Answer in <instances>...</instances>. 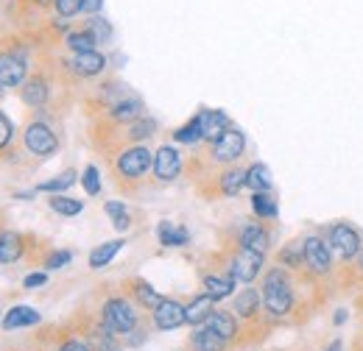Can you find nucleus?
<instances>
[{
    "instance_id": "1",
    "label": "nucleus",
    "mask_w": 363,
    "mask_h": 351,
    "mask_svg": "<svg viewBox=\"0 0 363 351\" xmlns=\"http://www.w3.org/2000/svg\"><path fill=\"white\" fill-rule=\"evenodd\" d=\"M263 304H266V309L272 315H285L294 307L291 282H288V276L279 267H274L272 273L266 276V282H263Z\"/></svg>"
},
{
    "instance_id": "2",
    "label": "nucleus",
    "mask_w": 363,
    "mask_h": 351,
    "mask_svg": "<svg viewBox=\"0 0 363 351\" xmlns=\"http://www.w3.org/2000/svg\"><path fill=\"white\" fill-rule=\"evenodd\" d=\"M104 321H106V326H109L112 332L126 335V332L135 329L137 312L126 299H109V301L104 304Z\"/></svg>"
},
{
    "instance_id": "3",
    "label": "nucleus",
    "mask_w": 363,
    "mask_h": 351,
    "mask_svg": "<svg viewBox=\"0 0 363 351\" xmlns=\"http://www.w3.org/2000/svg\"><path fill=\"white\" fill-rule=\"evenodd\" d=\"M26 73H28V62H26V53L23 50H6L0 53V87H17L26 81Z\"/></svg>"
},
{
    "instance_id": "4",
    "label": "nucleus",
    "mask_w": 363,
    "mask_h": 351,
    "mask_svg": "<svg viewBox=\"0 0 363 351\" xmlns=\"http://www.w3.org/2000/svg\"><path fill=\"white\" fill-rule=\"evenodd\" d=\"M330 246L344 257V260H352V257H358V251H361V234L350 226V223H335L333 226V231H330Z\"/></svg>"
},
{
    "instance_id": "5",
    "label": "nucleus",
    "mask_w": 363,
    "mask_h": 351,
    "mask_svg": "<svg viewBox=\"0 0 363 351\" xmlns=\"http://www.w3.org/2000/svg\"><path fill=\"white\" fill-rule=\"evenodd\" d=\"M151 165H154V156H151V151L143 148V145L129 148V151L121 154V159H118V171H121V176H126V178H140Z\"/></svg>"
},
{
    "instance_id": "6",
    "label": "nucleus",
    "mask_w": 363,
    "mask_h": 351,
    "mask_svg": "<svg viewBox=\"0 0 363 351\" xmlns=\"http://www.w3.org/2000/svg\"><path fill=\"white\" fill-rule=\"evenodd\" d=\"M26 148L31 154H37V156H48V154H53L59 148V139L45 123H31L26 129Z\"/></svg>"
},
{
    "instance_id": "7",
    "label": "nucleus",
    "mask_w": 363,
    "mask_h": 351,
    "mask_svg": "<svg viewBox=\"0 0 363 351\" xmlns=\"http://www.w3.org/2000/svg\"><path fill=\"white\" fill-rule=\"evenodd\" d=\"M246 148V137L238 129H229L221 139L213 142V159L216 162H235Z\"/></svg>"
},
{
    "instance_id": "8",
    "label": "nucleus",
    "mask_w": 363,
    "mask_h": 351,
    "mask_svg": "<svg viewBox=\"0 0 363 351\" xmlns=\"http://www.w3.org/2000/svg\"><path fill=\"white\" fill-rule=\"evenodd\" d=\"M260 267H263V254L243 248V251L232 260V270H229V273L235 276V282H255L257 273H260Z\"/></svg>"
},
{
    "instance_id": "9",
    "label": "nucleus",
    "mask_w": 363,
    "mask_h": 351,
    "mask_svg": "<svg viewBox=\"0 0 363 351\" xmlns=\"http://www.w3.org/2000/svg\"><path fill=\"white\" fill-rule=\"evenodd\" d=\"M182 171V156L177 148L171 145H162L157 154H154V173L160 181H174Z\"/></svg>"
},
{
    "instance_id": "10",
    "label": "nucleus",
    "mask_w": 363,
    "mask_h": 351,
    "mask_svg": "<svg viewBox=\"0 0 363 351\" xmlns=\"http://www.w3.org/2000/svg\"><path fill=\"white\" fill-rule=\"evenodd\" d=\"M154 323L157 329L162 332H171V329H179L182 323H187V315H184V307L174 299H162V304L154 309Z\"/></svg>"
},
{
    "instance_id": "11",
    "label": "nucleus",
    "mask_w": 363,
    "mask_h": 351,
    "mask_svg": "<svg viewBox=\"0 0 363 351\" xmlns=\"http://www.w3.org/2000/svg\"><path fill=\"white\" fill-rule=\"evenodd\" d=\"M305 248V263L313 273H327L330 270V246L321 237H308L302 243Z\"/></svg>"
},
{
    "instance_id": "12",
    "label": "nucleus",
    "mask_w": 363,
    "mask_h": 351,
    "mask_svg": "<svg viewBox=\"0 0 363 351\" xmlns=\"http://www.w3.org/2000/svg\"><path fill=\"white\" fill-rule=\"evenodd\" d=\"M199 120H201V134H204V139H210V142L221 139V137L229 132V117L224 112H218V109H204V112H199Z\"/></svg>"
},
{
    "instance_id": "13",
    "label": "nucleus",
    "mask_w": 363,
    "mask_h": 351,
    "mask_svg": "<svg viewBox=\"0 0 363 351\" xmlns=\"http://www.w3.org/2000/svg\"><path fill=\"white\" fill-rule=\"evenodd\" d=\"M70 67H73V73H76V76L90 79V76H98V73L106 67V56H104V53H98V50L76 53V56H73V62H70Z\"/></svg>"
},
{
    "instance_id": "14",
    "label": "nucleus",
    "mask_w": 363,
    "mask_h": 351,
    "mask_svg": "<svg viewBox=\"0 0 363 351\" xmlns=\"http://www.w3.org/2000/svg\"><path fill=\"white\" fill-rule=\"evenodd\" d=\"M213 304H216V299H213L210 293H204V296L193 299V301H190V304L184 307V315H187V323H190V326L207 323V318L213 315Z\"/></svg>"
},
{
    "instance_id": "15",
    "label": "nucleus",
    "mask_w": 363,
    "mask_h": 351,
    "mask_svg": "<svg viewBox=\"0 0 363 351\" xmlns=\"http://www.w3.org/2000/svg\"><path fill=\"white\" fill-rule=\"evenodd\" d=\"M40 323V312L34 307H11L3 315V329H20V326H34Z\"/></svg>"
},
{
    "instance_id": "16",
    "label": "nucleus",
    "mask_w": 363,
    "mask_h": 351,
    "mask_svg": "<svg viewBox=\"0 0 363 351\" xmlns=\"http://www.w3.org/2000/svg\"><path fill=\"white\" fill-rule=\"evenodd\" d=\"M157 237H160V243H162V246H168V248H182V246H187V240H190V234H187V229H184V226L168 223V220H162V223H160Z\"/></svg>"
},
{
    "instance_id": "17",
    "label": "nucleus",
    "mask_w": 363,
    "mask_h": 351,
    "mask_svg": "<svg viewBox=\"0 0 363 351\" xmlns=\"http://www.w3.org/2000/svg\"><path fill=\"white\" fill-rule=\"evenodd\" d=\"M23 257V237L14 231L0 234V265H11Z\"/></svg>"
},
{
    "instance_id": "18",
    "label": "nucleus",
    "mask_w": 363,
    "mask_h": 351,
    "mask_svg": "<svg viewBox=\"0 0 363 351\" xmlns=\"http://www.w3.org/2000/svg\"><path fill=\"white\" fill-rule=\"evenodd\" d=\"M240 246L249 248V251L266 254V251H269V231L260 229V226H246V229L240 231Z\"/></svg>"
},
{
    "instance_id": "19",
    "label": "nucleus",
    "mask_w": 363,
    "mask_h": 351,
    "mask_svg": "<svg viewBox=\"0 0 363 351\" xmlns=\"http://www.w3.org/2000/svg\"><path fill=\"white\" fill-rule=\"evenodd\" d=\"M272 171L269 165L263 162H255L249 171H246V187H252L255 192H272Z\"/></svg>"
},
{
    "instance_id": "20",
    "label": "nucleus",
    "mask_w": 363,
    "mask_h": 351,
    "mask_svg": "<svg viewBox=\"0 0 363 351\" xmlns=\"http://www.w3.org/2000/svg\"><path fill=\"white\" fill-rule=\"evenodd\" d=\"M126 243L123 240H109V243H104V246H98L95 251L90 254V267L95 270H101V267H106V265L115 260V254L123 248Z\"/></svg>"
},
{
    "instance_id": "21",
    "label": "nucleus",
    "mask_w": 363,
    "mask_h": 351,
    "mask_svg": "<svg viewBox=\"0 0 363 351\" xmlns=\"http://www.w3.org/2000/svg\"><path fill=\"white\" fill-rule=\"evenodd\" d=\"M207 326H210L216 335H221L224 340H232V338H235V332H238L235 318H232L229 312H216V309H213V315L207 318Z\"/></svg>"
},
{
    "instance_id": "22",
    "label": "nucleus",
    "mask_w": 363,
    "mask_h": 351,
    "mask_svg": "<svg viewBox=\"0 0 363 351\" xmlns=\"http://www.w3.org/2000/svg\"><path fill=\"white\" fill-rule=\"evenodd\" d=\"M224 346H227V340L221 335H216L210 326H204L193 335V349L196 351H224Z\"/></svg>"
},
{
    "instance_id": "23",
    "label": "nucleus",
    "mask_w": 363,
    "mask_h": 351,
    "mask_svg": "<svg viewBox=\"0 0 363 351\" xmlns=\"http://www.w3.org/2000/svg\"><path fill=\"white\" fill-rule=\"evenodd\" d=\"M204 290L218 301V299H227L232 296V290H235V276L229 273V276H207L204 279Z\"/></svg>"
},
{
    "instance_id": "24",
    "label": "nucleus",
    "mask_w": 363,
    "mask_h": 351,
    "mask_svg": "<svg viewBox=\"0 0 363 351\" xmlns=\"http://www.w3.org/2000/svg\"><path fill=\"white\" fill-rule=\"evenodd\" d=\"M112 117L115 120H137V117H143V103H140V98H126V100H118L115 106H112Z\"/></svg>"
},
{
    "instance_id": "25",
    "label": "nucleus",
    "mask_w": 363,
    "mask_h": 351,
    "mask_svg": "<svg viewBox=\"0 0 363 351\" xmlns=\"http://www.w3.org/2000/svg\"><path fill=\"white\" fill-rule=\"evenodd\" d=\"M23 98H26V103H31V106H43V103L48 100V84H45V79L34 76L31 81H26Z\"/></svg>"
},
{
    "instance_id": "26",
    "label": "nucleus",
    "mask_w": 363,
    "mask_h": 351,
    "mask_svg": "<svg viewBox=\"0 0 363 351\" xmlns=\"http://www.w3.org/2000/svg\"><path fill=\"white\" fill-rule=\"evenodd\" d=\"M257 307H260V293L257 290H243L238 299H235V312L238 315H243V318H252L255 312H257Z\"/></svg>"
},
{
    "instance_id": "27",
    "label": "nucleus",
    "mask_w": 363,
    "mask_h": 351,
    "mask_svg": "<svg viewBox=\"0 0 363 351\" xmlns=\"http://www.w3.org/2000/svg\"><path fill=\"white\" fill-rule=\"evenodd\" d=\"M95 45H98V40L92 37L90 28H84V31H70V34H67V47H70L73 53H87V50H95Z\"/></svg>"
},
{
    "instance_id": "28",
    "label": "nucleus",
    "mask_w": 363,
    "mask_h": 351,
    "mask_svg": "<svg viewBox=\"0 0 363 351\" xmlns=\"http://www.w3.org/2000/svg\"><path fill=\"white\" fill-rule=\"evenodd\" d=\"M50 209L65 215V218H73V215H79L84 209V201H76V198H67V195H53L50 198Z\"/></svg>"
},
{
    "instance_id": "29",
    "label": "nucleus",
    "mask_w": 363,
    "mask_h": 351,
    "mask_svg": "<svg viewBox=\"0 0 363 351\" xmlns=\"http://www.w3.org/2000/svg\"><path fill=\"white\" fill-rule=\"evenodd\" d=\"M174 139H177V142H182V145H196V142H201V139H204V134H201V120H199V115H196V117H193L187 126L177 129Z\"/></svg>"
},
{
    "instance_id": "30",
    "label": "nucleus",
    "mask_w": 363,
    "mask_h": 351,
    "mask_svg": "<svg viewBox=\"0 0 363 351\" xmlns=\"http://www.w3.org/2000/svg\"><path fill=\"white\" fill-rule=\"evenodd\" d=\"M106 215L112 218V226H115L118 231H126V229L132 226L129 209H126V204H121V201H106Z\"/></svg>"
},
{
    "instance_id": "31",
    "label": "nucleus",
    "mask_w": 363,
    "mask_h": 351,
    "mask_svg": "<svg viewBox=\"0 0 363 351\" xmlns=\"http://www.w3.org/2000/svg\"><path fill=\"white\" fill-rule=\"evenodd\" d=\"M252 209H255V215H260V218H277V201H274L269 192H255L252 195Z\"/></svg>"
},
{
    "instance_id": "32",
    "label": "nucleus",
    "mask_w": 363,
    "mask_h": 351,
    "mask_svg": "<svg viewBox=\"0 0 363 351\" xmlns=\"http://www.w3.org/2000/svg\"><path fill=\"white\" fill-rule=\"evenodd\" d=\"M76 178H79V173L76 171H65V173L53 176L50 181H45V184H40V192H62V190H67V187H73L76 184Z\"/></svg>"
},
{
    "instance_id": "33",
    "label": "nucleus",
    "mask_w": 363,
    "mask_h": 351,
    "mask_svg": "<svg viewBox=\"0 0 363 351\" xmlns=\"http://www.w3.org/2000/svg\"><path fill=\"white\" fill-rule=\"evenodd\" d=\"M243 187H246V171L232 168V171H227L224 178H221V190H224V195H238Z\"/></svg>"
},
{
    "instance_id": "34",
    "label": "nucleus",
    "mask_w": 363,
    "mask_h": 351,
    "mask_svg": "<svg viewBox=\"0 0 363 351\" xmlns=\"http://www.w3.org/2000/svg\"><path fill=\"white\" fill-rule=\"evenodd\" d=\"M137 299H140V304L143 307H148V309H157L160 304H162V296L151 287V284H145V282H137Z\"/></svg>"
},
{
    "instance_id": "35",
    "label": "nucleus",
    "mask_w": 363,
    "mask_h": 351,
    "mask_svg": "<svg viewBox=\"0 0 363 351\" xmlns=\"http://www.w3.org/2000/svg\"><path fill=\"white\" fill-rule=\"evenodd\" d=\"M154 132H157V123H154L151 117H137V120H132L129 137H132V139H145V137H151Z\"/></svg>"
},
{
    "instance_id": "36",
    "label": "nucleus",
    "mask_w": 363,
    "mask_h": 351,
    "mask_svg": "<svg viewBox=\"0 0 363 351\" xmlns=\"http://www.w3.org/2000/svg\"><path fill=\"white\" fill-rule=\"evenodd\" d=\"M87 28L92 31V37L98 40V45H104V42H109V40H112V25H109L104 17H92Z\"/></svg>"
},
{
    "instance_id": "37",
    "label": "nucleus",
    "mask_w": 363,
    "mask_h": 351,
    "mask_svg": "<svg viewBox=\"0 0 363 351\" xmlns=\"http://www.w3.org/2000/svg\"><path fill=\"white\" fill-rule=\"evenodd\" d=\"M82 184H84L87 195H98V192H101V173H98V168H95V165H87V168H84V173H82Z\"/></svg>"
},
{
    "instance_id": "38",
    "label": "nucleus",
    "mask_w": 363,
    "mask_h": 351,
    "mask_svg": "<svg viewBox=\"0 0 363 351\" xmlns=\"http://www.w3.org/2000/svg\"><path fill=\"white\" fill-rule=\"evenodd\" d=\"M59 17H76L82 11V0H53Z\"/></svg>"
},
{
    "instance_id": "39",
    "label": "nucleus",
    "mask_w": 363,
    "mask_h": 351,
    "mask_svg": "<svg viewBox=\"0 0 363 351\" xmlns=\"http://www.w3.org/2000/svg\"><path fill=\"white\" fill-rule=\"evenodd\" d=\"M70 260H73V254H70V251H53V254L48 257L45 267H50V270H59V267L70 265Z\"/></svg>"
},
{
    "instance_id": "40",
    "label": "nucleus",
    "mask_w": 363,
    "mask_h": 351,
    "mask_svg": "<svg viewBox=\"0 0 363 351\" xmlns=\"http://www.w3.org/2000/svg\"><path fill=\"white\" fill-rule=\"evenodd\" d=\"M95 346H98V351H118V343L109 332H95Z\"/></svg>"
},
{
    "instance_id": "41",
    "label": "nucleus",
    "mask_w": 363,
    "mask_h": 351,
    "mask_svg": "<svg viewBox=\"0 0 363 351\" xmlns=\"http://www.w3.org/2000/svg\"><path fill=\"white\" fill-rule=\"evenodd\" d=\"M11 132H14V129H11V120L0 112V148H6V145L11 142Z\"/></svg>"
},
{
    "instance_id": "42",
    "label": "nucleus",
    "mask_w": 363,
    "mask_h": 351,
    "mask_svg": "<svg viewBox=\"0 0 363 351\" xmlns=\"http://www.w3.org/2000/svg\"><path fill=\"white\" fill-rule=\"evenodd\" d=\"M48 282L45 273H28L26 279H23V284H26V290H34V287H43Z\"/></svg>"
},
{
    "instance_id": "43",
    "label": "nucleus",
    "mask_w": 363,
    "mask_h": 351,
    "mask_svg": "<svg viewBox=\"0 0 363 351\" xmlns=\"http://www.w3.org/2000/svg\"><path fill=\"white\" fill-rule=\"evenodd\" d=\"M104 0H82V14H98Z\"/></svg>"
},
{
    "instance_id": "44",
    "label": "nucleus",
    "mask_w": 363,
    "mask_h": 351,
    "mask_svg": "<svg viewBox=\"0 0 363 351\" xmlns=\"http://www.w3.org/2000/svg\"><path fill=\"white\" fill-rule=\"evenodd\" d=\"M62 351H90V346L82 343V340H67V343L62 346Z\"/></svg>"
},
{
    "instance_id": "45",
    "label": "nucleus",
    "mask_w": 363,
    "mask_h": 351,
    "mask_svg": "<svg viewBox=\"0 0 363 351\" xmlns=\"http://www.w3.org/2000/svg\"><path fill=\"white\" fill-rule=\"evenodd\" d=\"M344 321H347V312H344V309H338V315H335V323H338V326H341V323H344Z\"/></svg>"
},
{
    "instance_id": "46",
    "label": "nucleus",
    "mask_w": 363,
    "mask_h": 351,
    "mask_svg": "<svg viewBox=\"0 0 363 351\" xmlns=\"http://www.w3.org/2000/svg\"><path fill=\"white\" fill-rule=\"evenodd\" d=\"M327 351H344V346H341V340H333V343H330V349Z\"/></svg>"
},
{
    "instance_id": "47",
    "label": "nucleus",
    "mask_w": 363,
    "mask_h": 351,
    "mask_svg": "<svg viewBox=\"0 0 363 351\" xmlns=\"http://www.w3.org/2000/svg\"><path fill=\"white\" fill-rule=\"evenodd\" d=\"M358 260H361V267H363V248L358 251Z\"/></svg>"
},
{
    "instance_id": "48",
    "label": "nucleus",
    "mask_w": 363,
    "mask_h": 351,
    "mask_svg": "<svg viewBox=\"0 0 363 351\" xmlns=\"http://www.w3.org/2000/svg\"><path fill=\"white\" fill-rule=\"evenodd\" d=\"M0 95H3V87H0Z\"/></svg>"
},
{
    "instance_id": "49",
    "label": "nucleus",
    "mask_w": 363,
    "mask_h": 351,
    "mask_svg": "<svg viewBox=\"0 0 363 351\" xmlns=\"http://www.w3.org/2000/svg\"><path fill=\"white\" fill-rule=\"evenodd\" d=\"M40 3H48V0H40Z\"/></svg>"
}]
</instances>
